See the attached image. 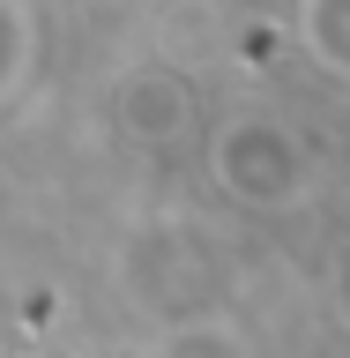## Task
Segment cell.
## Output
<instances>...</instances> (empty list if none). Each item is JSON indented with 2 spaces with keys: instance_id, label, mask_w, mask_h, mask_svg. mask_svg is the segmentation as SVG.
I'll use <instances>...</instances> for the list:
<instances>
[{
  "instance_id": "1",
  "label": "cell",
  "mask_w": 350,
  "mask_h": 358,
  "mask_svg": "<svg viewBox=\"0 0 350 358\" xmlns=\"http://www.w3.org/2000/svg\"><path fill=\"white\" fill-rule=\"evenodd\" d=\"M313 52L335 67H350V0H313Z\"/></svg>"
}]
</instances>
